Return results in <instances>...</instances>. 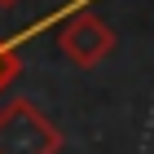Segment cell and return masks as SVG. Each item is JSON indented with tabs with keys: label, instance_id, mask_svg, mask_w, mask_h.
I'll return each mask as SVG.
<instances>
[{
	"label": "cell",
	"instance_id": "cell-1",
	"mask_svg": "<svg viewBox=\"0 0 154 154\" xmlns=\"http://www.w3.org/2000/svg\"><path fill=\"white\" fill-rule=\"evenodd\" d=\"M62 132L57 123H48V115H40L35 101L13 97L0 106V154H57Z\"/></svg>",
	"mask_w": 154,
	"mask_h": 154
},
{
	"label": "cell",
	"instance_id": "cell-2",
	"mask_svg": "<svg viewBox=\"0 0 154 154\" xmlns=\"http://www.w3.org/2000/svg\"><path fill=\"white\" fill-rule=\"evenodd\" d=\"M57 48L62 57L79 66V71H93L97 62L110 57V48H115V31L106 26V18H97L93 9H79L71 18H62L57 22Z\"/></svg>",
	"mask_w": 154,
	"mask_h": 154
},
{
	"label": "cell",
	"instance_id": "cell-3",
	"mask_svg": "<svg viewBox=\"0 0 154 154\" xmlns=\"http://www.w3.org/2000/svg\"><path fill=\"white\" fill-rule=\"evenodd\" d=\"M93 5H97V0H66L62 9H53V13H44V18H35V22H31V26H22L18 35H5V40H9V44L18 48V44H22V40H31V35H40L44 26H57L62 18H71V13H79V9H93Z\"/></svg>",
	"mask_w": 154,
	"mask_h": 154
},
{
	"label": "cell",
	"instance_id": "cell-4",
	"mask_svg": "<svg viewBox=\"0 0 154 154\" xmlns=\"http://www.w3.org/2000/svg\"><path fill=\"white\" fill-rule=\"evenodd\" d=\"M18 75H22V57H18V48H13L9 40L0 35V93H5Z\"/></svg>",
	"mask_w": 154,
	"mask_h": 154
},
{
	"label": "cell",
	"instance_id": "cell-5",
	"mask_svg": "<svg viewBox=\"0 0 154 154\" xmlns=\"http://www.w3.org/2000/svg\"><path fill=\"white\" fill-rule=\"evenodd\" d=\"M13 5H18V0H0V9H13Z\"/></svg>",
	"mask_w": 154,
	"mask_h": 154
}]
</instances>
